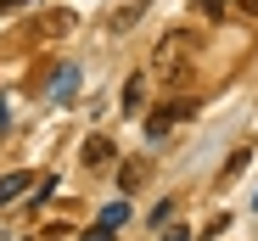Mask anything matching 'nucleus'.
<instances>
[{"label": "nucleus", "instance_id": "obj_1", "mask_svg": "<svg viewBox=\"0 0 258 241\" xmlns=\"http://www.w3.org/2000/svg\"><path fill=\"white\" fill-rule=\"evenodd\" d=\"M185 118H197V107H191V101H168V107H157V112L146 118V140H163L174 124H185Z\"/></svg>", "mask_w": 258, "mask_h": 241}, {"label": "nucleus", "instance_id": "obj_2", "mask_svg": "<svg viewBox=\"0 0 258 241\" xmlns=\"http://www.w3.org/2000/svg\"><path fill=\"white\" fill-rule=\"evenodd\" d=\"M28 191H34V174H28V169H17V174H6V180H0V208H12L17 196H28Z\"/></svg>", "mask_w": 258, "mask_h": 241}, {"label": "nucleus", "instance_id": "obj_3", "mask_svg": "<svg viewBox=\"0 0 258 241\" xmlns=\"http://www.w3.org/2000/svg\"><path fill=\"white\" fill-rule=\"evenodd\" d=\"M112 163V140L107 135H90L84 140V169H107Z\"/></svg>", "mask_w": 258, "mask_h": 241}, {"label": "nucleus", "instance_id": "obj_4", "mask_svg": "<svg viewBox=\"0 0 258 241\" xmlns=\"http://www.w3.org/2000/svg\"><path fill=\"white\" fill-rule=\"evenodd\" d=\"M141 96H146V78H129L123 85V112H141Z\"/></svg>", "mask_w": 258, "mask_h": 241}, {"label": "nucleus", "instance_id": "obj_5", "mask_svg": "<svg viewBox=\"0 0 258 241\" xmlns=\"http://www.w3.org/2000/svg\"><path fill=\"white\" fill-rule=\"evenodd\" d=\"M123 219H129V202H107V208H101V224H107V230H118Z\"/></svg>", "mask_w": 258, "mask_h": 241}, {"label": "nucleus", "instance_id": "obj_6", "mask_svg": "<svg viewBox=\"0 0 258 241\" xmlns=\"http://www.w3.org/2000/svg\"><path fill=\"white\" fill-rule=\"evenodd\" d=\"M141 180H146V163H129V169H118V185H123V191H135Z\"/></svg>", "mask_w": 258, "mask_h": 241}, {"label": "nucleus", "instance_id": "obj_7", "mask_svg": "<svg viewBox=\"0 0 258 241\" xmlns=\"http://www.w3.org/2000/svg\"><path fill=\"white\" fill-rule=\"evenodd\" d=\"M73 78H79V73H73V67H62V73L51 78V96H68V90H73Z\"/></svg>", "mask_w": 258, "mask_h": 241}, {"label": "nucleus", "instance_id": "obj_8", "mask_svg": "<svg viewBox=\"0 0 258 241\" xmlns=\"http://www.w3.org/2000/svg\"><path fill=\"white\" fill-rule=\"evenodd\" d=\"M247 157H252V151H236V157H230V163H225V180H236V174L247 169Z\"/></svg>", "mask_w": 258, "mask_h": 241}, {"label": "nucleus", "instance_id": "obj_9", "mask_svg": "<svg viewBox=\"0 0 258 241\" xmlns=\"http://www.w3.org/2000/svg\"><path fill=\"white\" fill-rule=\"evenodd\" d=\"M197 6H202L208 17H225V12H230V0H197Z\"/></svg>", "mask_w": 258, "mask_h": 241}, {"label": "nucleus", "instance_id": "obj_10", "mask_svg": "<svg viewBox=\"0 0 258 241\" xmlns=\"http://www.w3.org/2000/svg\"><path fill=\"white\" fill-rule=\"evenodd\" d=\"M79 241H112V230H107V224H96V230H84Z\"/></svg>", "mask_w": 258, "mask_h": 241}, {"label": "nucleus", "instance_id": "obj_11", "mask_svg": "<svg viewBox=\"0 0 258 241\" xmlns=\"http://www.w3.org/2000/svg\"><path fill=\"white\" fill-rule=\"evenodd\" d=\"M157 241H191V230H185V224H174V230H163Z\"/></svg>", "mask_w": 258, "mask_h": 241}, {"label": "nucleus", "instance_id": "obj_12", "mask_svg": "<svg viewBox=\"0 0 258 241\" xmlns=\"http://www.w3.org/2000/svg\"><path fill=\"white\" fill-rule=\"evenodd\" d=\"M28 6V0H0V12H23Z\"/></svg>", "mask_w": 258, "mask_h": 241}, {"label": "nucleus", "instance_id": "obj_13", "mask_svg": "<svg viewBox=\"0 0 258 241\" xmlns=\"http://www.w3.org/2000/svg\"><path fill=\"white\" fill-rule=\"evenodd\" d=\"M12 124V112H6V96H0V129H6Z\"/></svg>", "mask_w": 258, "mask_h": 241}, {"label": "nucleus", "instance_id": "obj_14", "mask_svg": "<svg viewBox=\"0 0 258 241\" xmlns=\"http://www.w3.org/2000/svg\"><path fill=\"white\" fill-rule=\"evenodd\" d=\"M241 6H247V12H258V0H241Z\"/></svg>", "mask_w": 258, "mask_h": 241}, {"label": "nucleus", "instance_id": "obj_15", "mask_svg": "<svg viewBox=\"0 0 258 241\" xmlns=\"http://www.w3.org/2000/svg\"><path fill=\"white\" fill-rule=\"evenodd\" d=\"M252 208H258V196H252Z\"/></svg>", "mask_w": 258, "mask_h": 241}]
</instances>
